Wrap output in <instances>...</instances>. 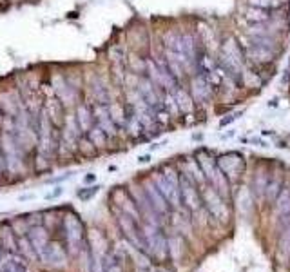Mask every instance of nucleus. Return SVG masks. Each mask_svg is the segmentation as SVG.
Listing matches in <instances>:
<instances>
[{"label":"nucleus","instance_id":"f257e3e1","mask_svg":"<svg viewBox=\"0 0 290 272\" xmlns=\"http://www.w3.org/2000/svg\"><path fill=\"white\" fill-rule=\"evenodd\" d=\"M93 118H95V125H98L105 134H114L116 131V123L113 122L111 113H109L107 104H96L93 107Z\"/></svg>","mask_w":290,"mask_h":272},{"label":"nucleus","instance_id":"f03ea898","mask_svg":"<svg viewBox=\"0 0 290 272\" xmlns=\"http://www.w3.org/2000/svg\"><path fill=\"white\" fill-rule=\"evenodd\" d=\"M65 231H67V241L71 245L72 250H77L82 243V238H84V227L78 222L77 216H65Z\"/></svg>","mask_w":290,"mask_h":272},{"label":"nucleus","instance_id":"7ed1b4c3","mask_svg":"<svg viewBox=\"0 0 290 272\" xmlns=\"http://www.w3.org/2000/svg\"><path fill=\"white\" fill-rule=\"evenodd\" d=\"M120 225H122L125 236L132 241V243L136 245V247H140V249H145V247H147V243H145V238H141L140 229H138L136 222L132 220L131 216H129V214H123V216L120 218Z\"/></svg>","mask_w":290,"mask_h":272},{"label":"nucleus","instance_id":"20e7f679","mask_svg":"<svg viewBox=\"0 0 290 272\" xmlns=\"http://www.w3.org/2000/svg\"><path fill=\"white\" fill-rule=\"evenodd\" d=\"M247 56H249L254 63L265 65V63H270L272 60H274V51L268 49V47H263V45L250 44L249 47H247Z\"/></svg>","mask_w":290,"mask_h":272},{"label":"nucleus","instance_id":"39448f33","mask_svg":"<svg viewBox=\"0 0 290 272\" xmlns=\"http://www.w3.org/2000/svg\"><path fill=\"white\" fill-rule=\"evenodd\" d=\"M38 254L42 256L44 261L51 263V265H62L65 261V254L62 252V249L56 243H49V241L42 247V250Z\"/></svg>","mask_w":290,"mask_h":272},{"label":"nucleus","instance_id":"423d86ee","mask_svg":"<svg viewBox=\"0 0 290 272\" xmlns=\"http://www.w3.org/2000/svg\"><path fill=\"white\" fill-rule=\"evenodd\" d=\"M77 123H78V129H80V132H84V134H87L91 127L95 125L93 109H91L89 105H86V104L78 105V109H77Z\"/></svg>","mask_w":290,"mask_h":272},{"label":"nucleus","instance_id":"0eeeda50","mask_svg":"<svg viewBox=\"0 0 290 272\" xmlns=\"http://www.w3.org/2000/svg\"><path fill=\"white\" fill-rule=\"evenodd\" d=\"M145 243L149 245L151 249H153V252L158 254V256H162V254L165 252V241H163V238L160 236V232L154 231L153 227H149L147 232H145Z\"/></svg>","mask_w":290,"mask_h":272},{"label":"nucleus","instance_id":"6e6552de","mask_svg":"<svg viewBox=\"0 0 290 272\" xmlns=\"http://www.w3.org/2000/svg\"><path fill=\"white\" fill-rule=\"evenodd\" d=\"M145 194H147V198H149V201L154 207V211H160V213H165V211H167V199L163 198V194L158 190V187L149 185L147 187V190H145Z\"/></svg>","mask_w":290,"mask_h":272},{"label":"nucleus","instance_id":"1a4fd4ad","mask_svg":"<svg viewBox=\"0 0 290 272\" xmlns=\"http://www.w3.org/2000/svg\"><path fill=\"white\" fill-rule=\"evenodd\" d=\"M180 196L187 201V205L190 207H198V192L192 185H190V181L187 178H181L180 181Z\"/></svg>","mask_w":290,"mask_h":272},{"label":"nucleus","instance_id":"9d476101","mask_svg":"<svg viewBox=\"0 0 290 272\" xmlns=\"http://www.w3.org/2000/svg\"><path fill=\"white\" fill-rule=\"evenodd\" d=\"M47 118L51 120V123L53 125H60V123L63 122V107L62 104H60V100H53L51 98L49 102H47Z\"/></svg>","mask_w":290,"mask_h":272},{"label":"nucleus","instance_id":"9b49d317","mask_svg":"<svg viewBox=\"0 0 290 272\" xmlns=\"http://www.w3.org/2000/svg\"><path fill=\"white\" fill-rule=\"evenodd\" d=\"M210 89H212V87L208 86L203 77H198L192 80V95H194V98L207 100L208 96H210Z\"/></svg>","mask_w":290,"mask_h":272},{"label":"nucleus","instance_id":"f8f14e48","mask_svg":"<svg viewBox=\"0 0 290 272\" xmlns=\"http://www.w3.org/2000/svg\"><path fill=\"white\" fill-rule=\"evenodd\" d=\"M245 18H247L249 22H252V24H263V22H267L268 18H270V15H268L267 9L252 8V6H250V8L247 9V13H245Z\"/></svg>","mask_w":290,"mask_h":272},{"label":"nucleus","instance_id":"ddd939ff","mask_svg":"<svg viewBox=\"0 0 290 272\" xmlns=\"http://www.w3.org/2000/svg\"><path fill=\"white\" fill-rule=\"evenodd\" d=\"M172 96H174V102L178 105V111H183L187 113L190 109V96L187 91H183L181 87H176V89L172 91Z\"/></svg>","mask_w":290,"mask_h":272},{"label":"nucleus","instance_id":"4468645a","mask_svg":"<svg viewBox=\"0 0 290 272\" xmlns=\"http://www.w3.org/2000/svg\"><path fill=\"white\" fill-rule=\"evenodd\" d=\"M87 138L91 140V144L98 145V147H102V145H105V142H107V134H105L102 129H100L98 125H93L89 129V132H87Z\"/></svg>","mask_w":290,"mask_h":272},{"label":"nucleus","instance_id":"2eb2a0df","mask_svg":"<svg viewBox=\"0 0 290 272\" xmlns=\"http://www.w3.org/2000/svg\"><path fill=\"white\" fill-rule=\"evenodd\" d=\"M2 272H26V265L20 258L13 256V258H9L8 261L2 263Z\"/></svg>","mask_w":290,"mask_h":272},{"label":"nucleus","instance_id":"dca6fc26","mask_svg":"<svg viewBox=\"0 0 290 272\" xmlns=\"http://www.w3.org/2000/svg\"><path fill=\"white\" fill-rule=\"evenodd\" d=\"M29 240H31V243L35 245V249L40 252L42 247L47 243V236H45V232L42 231V229H35V231L29 234Z\"/></svg>","mask_w":290,"mask_h":272},{"label":"nucleus","instance_id":"f3484780","mask_svg":"<svg viewBox=\"0 0 290 272\" xmlns=\"http://www.w3.org/2000/svg\"><path fill=\"white\" fill-rule=\"evenodd\" d=\"M249 4L252 6V8L268 9V8H274V6H279L281 0H249Z\"/></svg>","mask_w":290,"mask_h":272},{"label":"nucleus","instance_id":"a211bd4d","mask_svg":"<svg viewBox=\"0 0 290 272\" xmlns=\"http://www.w3.org/2000/svg\"><path fill=\"white\" fill-rule=\"evenodd\" d=\"M100 189H102V187H100V185L86 187V189H80V190H78L77 194H78V198H80V199H84V201H86V199H89L91 196H95Z\"/></svg>","mask_w":290,"mask_h":272},{"label":"nucleus","instance_id":"6ab92c4d","mask_svg":"<svg viewBox=\"0 0 290 272\" xmlns=\"http://www.w3.org/2000/svg\"><path fill=\"white\" fill-rule=\"evenodd\" d=\"M62 194H63V189H62V187H56L54 190H51V192H47V194H45V199H56V198H60Z\"/></svg>","mask_w":290,"mask_h":272},{"label":"nucleus","instance_id":"aec40b11","mask_svg":"<svg viewBox=\"0 0 290 272\" xmlns=\"http://www.w3.org/2000/svg\"><path fill=\"white\" fill-rule=\"evenodd\" d=\"M75 172H65V174H62V176H56V178H51V180H47V183H58V181H63V180H69V178L72 176Z\"/></svg>","mask_w":290,"mask_h":272},{"label":"nucleus","instance_id":"412c9836","mask_svg":"<svg viewBox=\"0 0 290 272\" xmlns=\"http://www.w3.org/2000/svg\"><path fill=\"white\" fill-rule=\"evenodd\" d=\"M238 114H240V113H238ZM238 114H234V116L225 118V120H222V125H227V123H229V122H232V120H236V118H238Z\"/></svg>","mask_w":290,"mask_h":272},{"label":"nucleus","instance_id":"4be33fe9","mask_svg":"<svg viewBox=\"0 0 290 272\" xmlns=\"http://www.w3.org/2000/svg\"><path fill=\"white\" fill-rule=\"evenodd\" d=\"M31 198H35V194H22L18 199H20V201H27V199H31Z\"/></svg>","mask_w":290,"mask_h":272},{"label":"nucleus","instance_id":"5701e85b","mask_svg":"<svg viewBox=\"0 0 290 272\" xmlns=\"http://www.w3.org/2000/svg\"><path fill=\"white\" fill-rule=\"evenodd\" d=\"M84 180H86L87 183H89V181H95V180H96V176H95V174H91V172H89V174H87V176L84 178Z\"/></svg>","mask_w":290,"mask_h":272},{"label":"nucleus","instance_id":"b1692460","mask_svg":"<svg viewBox=\"0 0 290 272\" xmlns=\"http://www.w3.org/2000/svg\"><path fill=\"white\" fill-rule=\"evenodd\" d=\"M138 162H140V163H147V162H149V154H145V156H140V158H138Z\"/></svg>","mask_w":290,"mask_h":272}]
</instances>
